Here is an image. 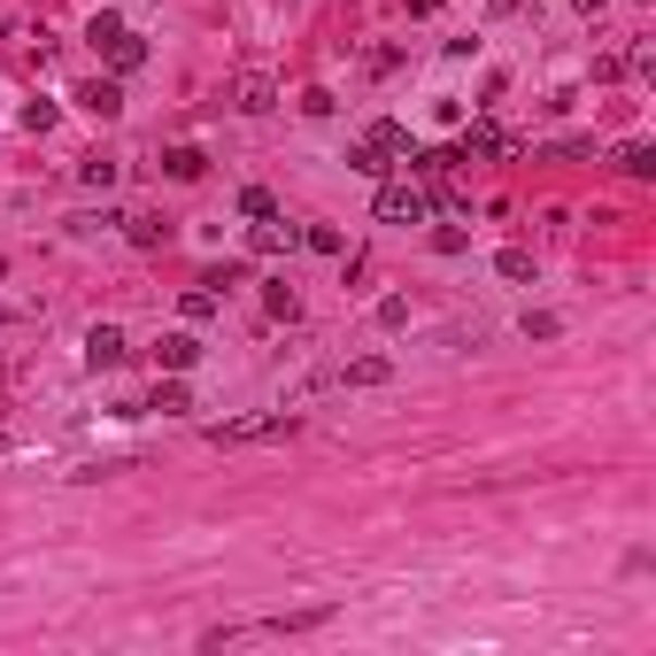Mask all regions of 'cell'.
I'll return each mask as SVG.
<instances>
[{"instance_id": "cell-9", "label": "cell", "mask_w": 656, "mask_h": 656, "mask_svg": "<svg viewBox=\"0 0 656 656\" xmlns=\"http://www.w3.org/2000/svg\"><path fill=\"white\" fill-rule=\"evenodd\" d=\"M154 363H162V371H194V363H201V341H194V333H162V341H154Z\"/></svg>"}, {"instance_id": "cell-3", "label": "cell", "mask_w": 656, "mask_h": 656, "mask_svg": "<svg viewBox=\"0 0 656 656\" xmlns=\"http://www.w3.org/2000/svg\"><path fill=\"white\" fill-rule=\"evenodd\" d=\"M371 209H379V224H425V216H433V186H418V178H386Z\"/></svg>"}, {"instance_id": "cell-16", "label": "cell", "mask_w": 656, "mask_h": 656, "mask_svg": "<svg viewBox=\"0 0 656 656\" xmlns=\"http://www.w3.org/2000/svg\"><path fill=\"white\" fill-rule=\"evenodd\" d=\"M263 309H271V317H286V324H294V317H301V294H294V286H286V279H271V286H263Z\"/></svg>"}, {"instance_id": "cell-13", "label": "cell", "mask_w": 656, "mask_h": 656, "mask_svg": "<svg viewBox=\"0 0 656 656\" xmlns=\"http://www.w3.org/2000/svg\"><path fill=\"white\" fill-rule=\"evenodd\" d=\"M147 409H162V418H186V409H194V394L178 386V371H171V379L154 386V401H147Z\"/></svg>"}, {"instance_id": "cell-5", "label": "cell", "mask_w": 656, "mask_h": 656, "mask_svg": "<svg viewBox=\"0 0 656 656\" xmlns=\"http://www.w3.org/2000/svg\"><path fill=\"white\" fill-rule=\"evenodd\" d=\"M471 154H479V162H495V154H518V139H510L495 116H479V124H463V147H456V162H471Z\"/></svg>"}, {"instance_id": "cell-1", "label": "cell", "mask_w": 656, "mask_h": 656, "mask_svg": "<svg viewBox=\"0 0 656 656\" xmlns=\"http://www.w3.org/2000/svg\"><path fill=\"white\" fill-rule=\"evenodd\" d=\"M294 433H301L294 409H256V418H224V425H209V448H256V441H294Z\"/></svg>"}, {"instance_id": "cell-23", "label": "cell", "mask_w": 656, "mask_h": 656, "mask_svg": "<svg viewBox=\"0 0 656 656\" xmlns=\"http://www.w3.org/2000/svg\"><path fill=\"white\" fill-rule=\"evenodd\" d=\"M571 9H580V16H595V9H603V0H571Z\"/></svg>"}, {"instance_id": "cell-22", "label": "cell", "mask_w": 656, "mask_h": 656, "mask_svg": "<svg viewBox=\"0 0 656 656\" xmlns=\"http://www.w3.org/2000/svg\"><path fill=\"white\" fill-rule=\"evenodd\" d=\"M379 324H386V333H401V324H409V301H401V294H386V301H379Z\"/></svg>"}, {"instance_id": "cell-7", "label": "cell", "mask_w": 656, "mask_h": 656, "mask_svg": "<svg viewBox=\"0 0 656 656\" xmlns=\"http://www.w3.org/2000/svg\"><path fill=\"white\" fill-rule=\"evenodd\" d=\"M132 348H124V324H94V333H86V363L94 371H116Z\"/></svg>"}, {"instance_id": "cell-11", "label": "cell", "mask_w": 656, "mask_h": 656, "mask_svg": "<svg viewBox=\"0 0 656 656\" xmlns=\"http://www.w3.org/2000/svg\"><path fill=\"white\" fill-rule=\"evenodd\" d=\"M101 54H109V70H116V77H124V70H139V62H147V39H139V32H132V24H124V32H116V39H109V47H101Z\"/></svg>"}, {"instance_id": "cell-6", "label": "cell", "mask_w": 656, "mask_h": 656, "mask_svg": "<svg viewBox=\"0 0 656 656\" xmlns=\"http://www.w3.org/2000/svg\"><path fill=\"white\" fill-rule=\"evenodd\" d=\"M70 101L86 109V116H101V124H116V116H124V86H116V77H86V86H77Z\"/></svg>"}, {"instance_id": "cell-12", "label": "cell", "mask_w": 656, "mask_h": 656, "mask_svg": "<svg viewBox=\"0 0 656 656\" xmlns=\"http://www.w3.org/2000/svg\"><path fill=\"white\" fill-rule=\"evenodd\" d=\"M201 171H209V154H201V147H171V154H162V178H178V186H194Z\"/></svg>"}, {"instance_id": "cell-10", "label": "cell", "mask_w": 656, "mask_h": 656, "mask_svg": "<svg viewBox=\"0 0 656 656\" xmlns=\"http://www.w3.org/2000/svg\"><path fill=\"white\" fill-rule=\"evenodd\" d=\"M386 379H394V363H386V356H356V363H341V371H333V386H386Z\"/></svg>"}, {"instance_id": "cell-21", "label": "cell", "mask_w": 656, "mask_h": 656, "mask_svg": "<svg viewBox=\"0 0 656 656\" xmlns=\"http://www.w3.org/2000/svg\"><path fill=\"white\" fill-rule=\"evenodd\" d=\"M239 216H256V224H263V216H279V201H271L263 186H248V194H239Z\"/></svg>"}, {"instance_id": "cell-17", "label": "cell", "mask_w": 656, "mask_h": 656, "mask_svg": "<svg viewBox=\"0 0 656 656\" xmlns=\"http://www.w3.org/2000/svg\"><path fill=\"white\" fill-rule=\"evenodd\" d=\"M495 271H503L510 286H525V279H533V248H503V256H495Z\"/></svg>"}, {"instance_id": "cell-15", "label": "cell", "mask_w": 656, "mask_h": 656, "mask_svg": "<svg viewBox=\"0 0 656 656\" xmlns=\"http://www.w3.org/2000/svg\"><path fill=\"white\" fill-rule=\"evenodd\" d=\"M618 171H626V178H656V147H648V139L618 147Z\"/></svg>"}, {"instance_id": "cell-14", "label": "cell", "mask_w": 656, "mask_h": 656, "mask_svg": "<svg viewBox=\"0 0 656 656\" xmlns=\"http://www.w3.org/2000/svg\"><path fill=\"white\" fill-rule=\"evenodd\" d=\"M116 224H124L132 248H162V239H171V224H154V216H116Z\"/></svg>"}, {"instance_id": "cell-18", "label": "cell", "mask_w": 656, "mask_h": 656, "mask_svg": "<svg viewBox=\"0 0 656 656\" xmlns=\"http://www.w3.org/2000/svg\"><path fill=\"white\" fill-rule=\"evenodd\" d=\"M216 301H224V294H209V286H186V294H178V309H186L194 324H209V317H216Z\"/></svg>"}, {"instance_id": "cell-4", "label": "cell", "mask_w": 656, "mask_h": 656, "mask_svg": "<svg viewBox=\"0 0 656 656\" xmlns=\"http://www.w3.org/2000/svg\"><path fill=\"white\" fill-rule=\"evenodd\" d=\"M232 109H239V116H271V109H279V77H271V70H239V77H232Z\"/></svg>"}, {"instance_id": "cell-2", "label": "cell", "mask_w": 656, "mask_h": 656, "mask_svg": "<svg viewBox=\"0 0 656 656\" xmlns=\"http://www.w3.org/2000/svg\"><path fill=\"white\" fill-rule=\"evenodd\" d=\"M394 162H409V132L394 124V116H379L356 147H348V171H363V178H379V171H394Z\"/></svg>"}, {"instance_id": "cell-19", "label": "cell", "mask_w": 656, "mask_h": 656, "mask_svg": "<svg viewBox=\"0 0 656 656\" xmlns=\"http://www.w3.org/2000/svg\"><path fill=\"white\" fill-rule=\"evenodd\" d=\"M301 248L309 256H341V232L333 224H301Z\"/></svg>"}, {"instance_id": "cell-8", "label": "cell", "mask_w": 656, "mask_h": 656, "mask_svg": "<svg viewBox=\"0 0 656 656\" xmlns=\"http://www.w3.org/2000/svg\"><path fill=\"white\" fill-rule=\"evenodd\" d=\"M248 248H256V256H286V248H301V224L263 216V224H248Z\"/></svg>"}, {"instance_id": "cell-24", "label": "cell", "mask_w": 656, "mask_h": 656, "mask_svg": "<svg viewBox=\"0 0 656 656\" xmlns=\"http://www.w3.org/2000/svg\"><path fill=\"white\" fill-rule=\"evenodd\" d=\"M0 448H9V441H0Z\"/></svg>"}, {"instance_id": "cell-20", "label": "cell", "mask_w": 656, "mask_h": 656, "mask_svg": "<svg viewBox=\"0 0 656 656\" xmlns=\"http://www.w3.org/2000/svg\"><path fill=\"white\" fill-rule=\"evenodd\" d=\"M77 178L101 194V186H116V162H109V154H86V162H77Z\"/></svg>"}]
</instances>
